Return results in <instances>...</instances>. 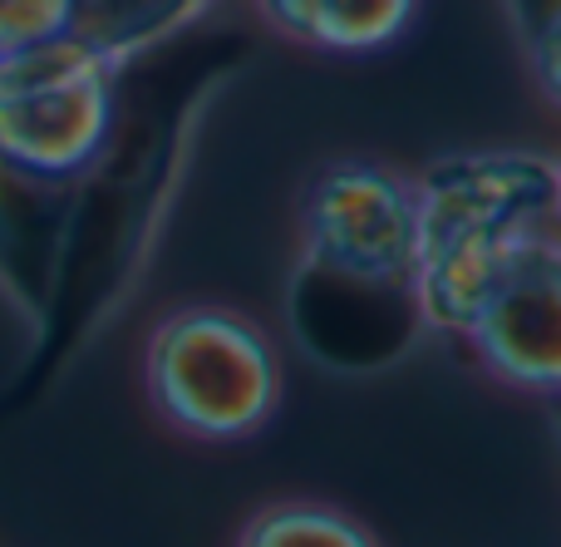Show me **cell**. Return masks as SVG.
<instances>
[{"label":"cell","mask_w":561,"mask_h":547,"mask_svg":"<svg viewBox=\"0 0 561 547\" xmlns=\"http://www.w3.org/2000/svg\"><path fill=\"white\" fill-rule=\"evenodd\" d=\"M69 35V0H0V55Z\"/></svg>","instance_id":"obj_10"},{"label":"cell","mask_w":561,"mask_h":547,"mask_svg":"<svg viewBox=\"0 0 561 547\" xmlns=\"http://www.w3.org/2000/svg\"><path fill=\"white\" fill-rule=\"evenodd\" d=\"M207 5L213 0H69V39L124 69L148 49L187 35Z\"/></svg>","instance_id":"obj_8"},{"label":"cell","mask_w":561,"mask_h":547,"mask_svg":"<svg viewBox=\"0 0 561 547\" xmlns=\"http://www.w3.org/2000/svg\"><path fill=\"white\" fill-rule=\"evenodd\" d=\"M237 547H375L355 518L320 503H280L247 523Z\"/></svg>","instance_id":"obj_9"},{"label":"cell","mask_w":561,"mask_h":547,"mask_svg":"<svg viewBox=\"0 0 561 547\" xmlns=\"http://www.w3.org/2000/svg\"><path fill=\"white\" fill-rule=\"evenodd\" d=\"M561 168L542 153H448L414 183V301L424 326L463 335L503 266L557 232Z\"/></svg>","instance_id":"obj_3"},{"label":"cell","mask_w":561,"mask_h":547,"mask_svg":"<svg viewBox=\"0 0 561 547\" xmlns=\"http://www.w3.org/2000/svg\"><path fill=\"white\" fill-rule=\"evenodd\" d=\"M144 79L118 75V109L99 158L69 187L59 272L45 301V351L65 355L138 276L173 203L203 109L247 59L242 35H207L148 49Z\"/></svg>","instance_id":"obj_1"},{"label":"cell","mask_w":561,"mask_h":547,"mask_svg":"<svg viewBox=\"0 0 561 547\" xmlns=\"http://www.w3.org/2000/svg\"><path fill=\"white\" fill-rule=\"evenodd\" d=\"M118 75L69 35L0 55V163L75 183L114 128Z\"/></svg>","instance_id":"obj_5"},{"label":"cell","mask_w":561,"mask_h":547,"mask_svg":"<svg viewBox=\"0 0 561 547\" xmlns=\"http://www.w3.org/2000/svg\"><path fill=\"white\" fill-rule=\"evenodd\" d=\"M463 335L497 380L561 395V232L527 242L503 266Z\"/></svg>","instance_id":"obj_6"},{"label":"cell","mask_w":561,"mask_h":547,"mask_svg":"<svg viewBox=\"0 0 561 547\" xmlns=\"http://www.w3.org/2000/svg\"><path fill=\"white\" fill-rule=\"evenodd\" d=\"M266 25L325 55H375L409 30L419 0H256Z\"/></svg>","instance_id":"obj_7"},{"label":"cell","mask_w":561,"mask_h":547,"mask_svg":"<svg viewBox=\"0 0 561 547\" xmlns=\"http://www.w3.org/2000/svg\"><path fill=\"white\" fill-rule=\"evenodd\" d=\"M148 400L197 440H247L280 400V361L262 326L227 306H183L148 335Z\"/></svg>","instance_id":"obj_4"},{"label":"cell","mask_w":561,"mask_h":547,"mask_svg":"<svg viewBox=\"0 0 561 547\" xmlns=\"http://www.w3.org/2000/svg\"><path fill=\"white\" fill-rule=\"evenodd\" d=\"M300 266L290 326L330 371H379L414 345V183L365 158H340L300 197Z\"/></svg>","instance_id":"obj_2"},{"label":"cell","mask_w":561,"mask_h":547,"mask_svg":"<svg viewBox=\"0 0 561 547\" xmlns=\"http://www.w3.org/2000/svg\"><path fill=\"white\" fill-rule=\"evenodd\" d=\"M527 55H533V75L547 89V99L561 104V10L542 20V25L527 35Z\"/></svg>","instance_id":"obj_11"},{"label":"cell","mask_w":561,"mask_h":547,"mask_svg":"<svg viewBox=\"0 0 561 547\" xmlns=\"http://www.w3.org/2000/svg\"><path fill=\"white\" fill-rule=\"evenodd\" d=\"M557 168H561V163H557ZM557 227H561V203H557Z\"/></svg>","instance_id":"obj_12"}]
</instances>
